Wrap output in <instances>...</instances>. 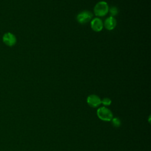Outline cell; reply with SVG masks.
<instances>
[{"mask_svg": "<svg viewBox=\"0 0 151 151\" xmlns=\"http://www.w3.org/2000/svg\"><path fill=\"white\" fill-rule=\"evenodd\" d=\"M93 17V14L88 11H84L79 13L77 16V20L78 23L84 24L88 22Z\"/></svg>", "mask_w": 151, "mask_h": 151, "instance_id": "obj_3", "label": "cell"}, {"mask_svg": "<svg viewBox=\"0 0 151 151\" xmlns=\"http://www.w3.org/2000/svg\"><path fill=\"white\" fill-rule=\"evenodd\" d=\"M116 20L113 17H110L106 18L104 22V27L108 30L113 29L116 25Z\"/></svg>", "mask_w": 151, "mask_h": 151, "instance_id": "obj_7", "label": "cell"}, {"mask_svg": "<svg viewBox=\"0 0 151 151\" xmlns=\"http://www.w3.org/2000/svg\"><path fill=\"white\" fill-rule=\"evenodd\" d=\"M2 40L6 45L10 47L14 45L17 42V38L11 32L5 33L3 35Z\"/></svg>", "mask_w": 151, "mask_h": 151, "instance_id": "obj_4", "label": "cell"}, {"mask_svg": "<svg viewBox=\"0 0 151 151\" xmlns=\"http://www.w3.org/2000/svg\"><path fill=\"white\" fill-rule=\"evenodd\" d=\"M111 121L113 126L115 127H119L121 125V121L118 117H113Z\"/></svg>", "mask_w": 151, "mask_h": 151, "instance_id": "obj_8", "label": "cell"}, {"mask_svg": "<svg viewBox=\"0 0 151 151\" xmlns=\"http://www.w3.org/2000/svg\"><path fill=\"white\" fill-rule=\"evenodd\" d=\"M111 103V101L109 98H104L102 100H101V103H102L105 106H110Z\"/></svg>", "mask_w": 151, "mask_h": 151, "instance_id": "obj_10", "label": "cell"}, {"mask_svg": "<svg viewBox=\"0 0 151 151\" xmlns=\"http://www.w3.org/2000/svg\"><path fill=\"white\" fill-rule=\"evenodd\" d=\"M91 27L93 31L99 32L103 28V22L99 18H95L91 21Z\"/></svg>", "mask_w": 151, "mask_h": 151, "instance_id": "obj_6", "label": "cell"}, {"mask_svg": "<svg viewBox=\"0 0 151 151\" xmlns=\"http://www.w3.org/2000/svg\"><path fill=\"white\" fill-rule=\"evenodd\" d=\"M87 102L90 107L95 108L101 104V99L98 96L91 94L87 97Z\"/></svg>", "mask_w": 151, "mask_h": 151, "instance_id": "obj_5", "label": "cell"}, {"mask_svg": "<svg viewBox=\"0 0 151 151\" xmlns=\"http://www.w3.org/2000/svg\"><path fill=\"white\" fill-rule=\"evenodd\" d=\"M109 12H110V14L111 15V17H114V16L118 14L119 10H118L117 7L112 6L110 8Z\"/></svg>", "mask_w": 151, "mask_h": 151, "instance_id": "obj_9", "label": "cell"}, {"mask_svg": "<svg viewBox=\"0 0 151 151\" xmlns=\"http://www.w3.org/2000/svg\"><path fill=\"white\" fill-rule=\"evenodd\" d=\"M94 12L96 16L103 17L109 12V6L106 2L100 1L94 6Z\"/></svg>", "mask_w": 151, "mask_h": 151, "instance_id": "obj_1", "label": "cell"}, {"mask_svg": "<svg viewBox=\"0 0 151 151\" xmlns=\"http://www.w3.org/2000/svg\"><path fill=\"white\" fill-rule=\"evenodd\" d=\"M98 117L103 121H111L113 118V114L110 110L106 107H101L97 111Z\"/></svg>", "mask_w": 151, "mask_h": 151, "instance_id": "obj_2", "label": "cell"}]
</instances>
